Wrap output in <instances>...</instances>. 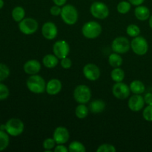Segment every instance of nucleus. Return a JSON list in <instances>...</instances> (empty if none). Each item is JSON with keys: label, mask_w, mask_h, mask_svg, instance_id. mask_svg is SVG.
<instances>
[{"label": "nucleus", "mask_w": 152, "mask_h": 152, "mask_svg": "<svg viewBox=\"0 0 152 152\" xmlns=\"http://www.w3.org/2000/svg\"><path fill=\"white\" fill-rule=\"evenodd\" d=\"M53 52L59 59L67 57L70 53V45L65 40H58L53 44Z\"/></svg>", "instance_id": "9b49d317"}, {"label": "nucleus", "mask_w": 152, "mask_h": 152, "mask_svg": "<svg viewBox=\"0 0 152 152\" xmlns=\"http://www.w3.org/2000/svg\"><path fill=\"white\" fill-rule=\"evenodd\" d=\"M62 88V83L58 79H51L46 84V90L48 94L54 96L61 91Z\"/></svg>", "instance_id": "f3484780"}, {"label": "nucleus", "mask_w": 152, "mask_h": 152, "mask_svg": "<svg viewBox=\"0 0 152 152\" xmlns=\"http://www.w3.org/2000/svg\"><path fill=\"white\" fill-rule=\"evenodd\" d=\"M39 24L34 18H25L19 22V29L25 35H32L38 30Z\"/></svg>", "instance_id": "0eeeda50"}, {"label": "nucleus", "mask_w": 152, "mask_h": 152, "mask_svg": "<svg viewBox=\"0 0 152 152\" xmlns=\"http://www.w3.org/2000/svg\"><path fill=\"white\" fill-rule=\"evenodd\" d=\"M148 24H149L150 28H151V30H152V15H151V16H150L149 21H148Z\"/></svg>", "instance_id": "79ce46f5"}, {"label": "nucleus", "mask_w": 152, "mask_h": 152, "mask_svg": "<svg viewBox=\"0 0 152 152\" xmlns=\"http://www.w3.org/2000/svg\"><path fill=\"white\" fill-rule=\"evenodd\" d=\"M26 86L28 90L36 94H43L46 90L45 80L39 75H31L27 80Z\"/></svg>", "instance_id": "f257e3e1"}, {"label": "nucleus", "mask_w": 152, "mask_h": 152, "mask_svg": "<svg viewBox=\"0 0 152 152\" xmlns=\"http://www.w3.org/2000/svg\"><path fill=\"white\" fill-rule=\"evenodd\" d=\"M8 135L6 132L0 130V151H4L9 145L10 139Z\"/></svg>", "instance_id": "a878e982"}, {"label": "nucleus", "mask_w": 152, "mask_h": 152, "mask_svg": "<svg viewBox=\"0 0 152 152\" xmlns=\"http://www.w3.org/2000/svg\"><path fill=\"white\" fill-rule=\"evenodd\" d=\"M6 132L10 136L18 137L22 134L25 129L23 122L17 118H11L5 123Z\"/></svg>", "instance_id": "39448f33"}, {"label": "nucleus", "mask_w": 152, "mask_h": 152, "mask_svg": "<svg viewBox=\"0 0 152 152\" xmlns=\"http://www.w3.org/2000/svg\"><path fill=\"white\" fill-rule=\"evenodd\" d=\"M0 130L4 131V132H6V126H5V124H4V125H1V126H0Z\"/></svg>", "instance_id": "a19ab883"}, {"label": "nucleus", "mask_w": 152, "mask_h": 152, "mask_svg": "<svg viewBox=\"0 0 152 152\" xmlns=\"http://www.w3.org/2000/svg\"><path fill=\"white\" fill-rule=\"evenodd\" d=\"M12 18L13 20L16 22H19L25 19V9L21 6H16L13 9L11 13Z\"/></svg>", "instance_id": "5701e85b"}, {"label": "nucleus", "mask_w": 152, "mask_h": 152, "mask_svg": "<svg viewBox=\"0 0 152 152\" xmlns=\"http://www.w3.org/2000/svg\"><path fill=\"white\" fill-rule=\"evenodd\" d=\"M134 15L140 21H145L150 17V10L147 7L143 5L137 6L134 10Z\"/></svg>", "instance_id": "a211bd4d"}, {"label": "nucleus", "mask_w": 152, "mask_h": 152, "mask_svg": "<svg viewBox=\"0 0 152 152\" xmlns=\"http://www.w3.org/2000/svg\"><path fill=\"white\" fill-rule=\"evenodd\" d=\"M130 87L123 82L116 83L112 87V94L117 99H126L130 96Z\"/></svg>", "instance_id": "9d476101"}, {"label": "nucleus", "mask_w": 152, "mask_h": 152, "mask_svg": "<svg viewBox=\"0 0 152 152\" xmlns=\"http://www.w3.org/2000/svg\"><path fill=\"white\" fill-rule=\"evenodd\" d=\"M56 142L53 138H47L43 142V148L45 152H50L56 146Z\"/></svg>", "instance_id": "c756f323"}, {"label": "nucleus", "mask_w": 152, "mask_h": 152, "mask_svg": "<svg viewBox=\"0 0 152 152\" xmlns=\"http://www.w3.org/2000/svg\"><path fill=\"white\" fill-rule=\"evenodd\" d=\"M70 152H86V148L82 142L79 141H73L68 145Z\"/></svg>", "instance_id": "bb28decb"}, {"label": "nucleus", "mask_w": 152, "mask_h": 152, "mask_svg": "<svg viewBox=\"0 0 152 152\" xmlns=\"http://www.w3.org/2000/svg\"><path fill=\"white\" fill-rule=\"evenodd\" d=\"M90 12L92 16L98 19H105L109 15L108 6L102 1H94L91 4Z\"/></svg>", "instance_id": "6e6552de"}, {"label": "nucleus", "mask_w": 152, "mask_h": 152, "mask_svg": "<svg viewBox=\"0 0 152 152\" xmlns=\"http://www.w3.org/2000/svg\"><path fill=\"white\" fill-rule=\"evenodd\" d=\"M115 146L111 144L108 143H104L98 146L96 152H116Z\"/></svg>", "instance_id": "2f4dec72"}, {"label": "nucleus", "mask_w": 152, "mask_h": 152, "mask_svg": "<svg viewBox=\"0 0 152 152\" xmlns=\"http://www.w3.org/2000/svg\"><path fill=\"white\" fill-rule=\"evenodd\" d=\"M53 138L56 144L66 143L70 139L69 131L64 126H59L55 129L53 134Z\"/></svg>", "instance_id": "ddd939ff"}, {"label": "nucleus", "mask_w": 152, "mask_h": 152, "mask_svg": "<svg viewBox=\"0 0 152 152\" xmlns=\"http://www.w3.org/2000/svg\"><path fill=\"white\" fill-rule=\"evenodd\" d=\"M129 1L132 4V5L139 6L141 5V4L145 1V0H129Z\"/></svg>", "instance_id": "58836bf2"}, {"label": "nucleus", "mask_w": 152, "mask_h": 152, "mask_svg": "<svg viewBox=\"0 0 152 152\" xmlns=\"http://www.w3.org/2000/svg\"><path fill=\"white\" fill-rule=\"evenodd\" d=\"M52 1H53V2L56 5L59 6V7H62V6H64L66 4L67 0H52Z\"/></svg>", "instance_id": "ea45409f"}, {"label": "nucleus", "mask_w": 152, "mask_h": 152, "mask_svg": "<svg viewBox=\"0 0 152 152\" xmlns=\"http://www.w3.org/2000/svg\"><path fill=\"white\" fill-rule=\"evenodd\" d=\"M53 151L54 152H68L69 150L68 148L64 145V144H57L53 148Z\"/></svg>", "instance_id": "e433bc0d"}, {"label": "nucleus", "mask_w": 152, "mask_h": 152, "mask_svg": "<svg viewBox=\"0 0 152 152\" xmlns=\"http://www.w3.org/2000/svg\"><path fill=\"white\" fill-rule=\"evenodd\" d=\"M74 98L79 104H86L91 98V91L86 85H79L74 91Z\"/></svg>", "instance_id": "20e7f679"}, {"label": "nucleus", "mask_w": 152, "mask_h": 152, "mask_svg": "<svg viewBox=\"0 0 152 152\" xmlns=\"http://www.w3.org/2000/svg\"><path fill=\"white\" fill-rule=\"evenodd\" d=\"M10 69L5 64L0 63V83L4 81L10 75Z\"/></svg>", "instance_id": "7c9ffc66"}, {"label": "nucleus", "mask_w": 152, "mask_h": 152, "mask_svg": "<svg viewBox=\"0 0 152 152\" xmlns=\"http://www.w3.org/2000/svg\"><path fill=\"white\" fill-rule=\"evenodd\" d=\"M111 77L112 80L115 83L123 82L125 78V72L122 68H114V69L111 72Z\"/></svg>", "instance_id": "b1692460"}, {"label": "nucleus", "mask_w": 152, "mask_h": 152, "mask_svg": "<svg viewBox=\"0 0 152 152\" xmlns=\"http://www.w3.org/2000/svg\"><path fill=\"white\" fill-rule=\"evenodd\" d=\"M83 75L90 81H96L100 77V70L99 67L94 63H88L83 69Z\"/></svg>", "instance_id": "f8f14e48"}, {"label": "nucleus", "mask_w": 152, "mask_h": 152, "mask_svg": "<svg viewBox=\"0 0 152 152\" xmlns=\"http://www.w3.org/2000/svg\"><path fill=\"white\" fill-rule=\"evenodd\" d=\"M126 33L128 35L131 37H138L140 34V29L139 26L134 24H131L126 28Z\"/></svg>", "instance_id": "c85d7f7f"}, {"label": "nucleus", "mask_w": 152, "mask_h": 152, "mask_svg": "<svg viewBox=\"0 0 152 152\" xmlns=\"http://www.w3.org/2000/svg\"><path fill=\"white\" fill-rule=\"evenodd\" d=\"M4 1L3 0H0V9H1L4 7Z\"/></svg>", "instance_id": "37998d69"}, {"label": "nucleus", "mask_w": 152, "mask_h": 152, "mask_svg": "<svg viewBox=\"0 0 152 152\" xmlns=\"http://www.w3.org/2000/svg\"><path fill=\"white\" fill-rule=\"evenodd\" d=\"M42 34L48 40L54 39L58 34V28L52 22H47L42 27Z\"/></svg>", "instance_id": "4468645a"}, {"label": "nucleus", "mask_w": 152, "mask_h": 152, "mask_svg": "<svg viewBox=\"0 0 152 152\" xmlns=\"http://www.w3.org/2000/svg\"><path fill=\"white\" fill-rule=\"evenodd\" d=\"M145 105L144 97L141 94H134L128 101V106L131 111L138 112L143 108Z\"/></svg>", "instance_id": "2eb2a0df"}, {"label": "nucleus", "mask_w": 152, "mask_h": 152, "mask_svg": "<svg viewBox=\"0 0 152 152\" xmlns=\"http://www.w3.org/2000/svg\"><path fill=\"white\" fill-rule=\"evenodd\" d=\"M90 110L88 109L86 104H80L77 106L75 109V115L79 119H85L88 115V112Z\"/></svg>", "instance_id": "393cba45"}, {"label": "nucleus", "mask_w": 152, "mask_h": 152, "mask_svg": "<svg viewBox=\"0 0 152 152\" xmlns=\"http://www.w3.org/2000/svg\"><path fill=\"white\" fill-rule=\"evenodd\" d=\"M144 120L148 122H152V105H148L142 111Z\"/></svg>", "instance_id": "72a5a7b5"}, {"label": "nucleus", "mask_w": 152, "mask_h": 152, "mask_svg": "<svg viewBox=\"0 0 152 152\" xmlns=\"http://www.w3.org/2000/svg\"><path fill=\"white\" fill-rule=\"evenodd\" d=\"M10 94V91L7 86L0 83V100H4Z\"/></svg>", "instance_id": "473e14b6"}, {"label": "nucleus", "mask_w": 152, "mask_h": 152, "mask_svg": "<svg viewBox=\"0 0 152 152\" xmlns=\"http://www.w3.org/2000/svg\"><path fill=\"white\" fill-rule=\"evenodd\" d=\"M60 65L62 68H63L64 69H69L71 67V65H72V61H71L70 58L67 56V57H65L61 59Z\"/></svg>", "instance_id": "f704fd0d"}, {"label": "nucleus", "mask_w": 152, "mask_h": 152, "mask_svg": "<svg viewBox=\"0 0 152 152\" xmlns=\"http://www.w3.org/2000/svg\"><path fill=\"white\" fill-rule=\"evenodd\" d=\"M129 87H130L131 92L134 94H142L145 90V85L140 80H133L131 83Z\"/></svg>", "instance_id": "412c9836"}, {"label": "nucleus", "mask_w": 152, "mask_h": 152, "mask_svg": "<svg viewBox=\"0 0 152 152\" xmlns=\"http://www.w3.org/2000/svg\"><path fill=\"white\" fill-rule=\"evenodd\" d=\"M61 11H62V8H60V7L58 5H53L50 7V13L52 16H57L61 14Z\"/></svg>", "instance_id": "c9c22d12"}, {"label": "nucleus", "mask_w": 152, "mask_h": 152, "mask_svg": "<svg viewBox=\"0 0 152 152\" xmlns=\"http://www.w3.org/2000/svg\"><path fill=\"white\" fill-rule=\"evenodd\" d=\"M106 104L102 99H95L93 100L89 105V110L93 114H99L103 112L105 109Z\"/></svg>", "instance_id": "6ab92c4d"}, {"label": "nucleus", "mask_w": 152, "mask_h": 152, "mask_svg": "<svg viewBox=\"0 0 152 152\" xmlns=\"http://www.w3.org/2000/svg\"><path fill=\"white\" fill-rule=\"evenodd\" d=\"M132 7V4L129 1H122L117 4V10L121 14H126L129 13Z\"/></svg>", "instance_id": "cd10ccee"}, {"label": "nucleus", "mask_w": 152, "mask_h": 152, "mask_svg": "<svg viewBox=\"0 0 152 152\" xmlns=\"http://www.w3.org/2000/svg\"><path fill=\"white\" fill-rule=\"evenodd\" d=\"M151 91H152V88H151Z\"/></svg>", "instance_id": "c03bdc74"}, {"label": "nucleus", "mask_w": 152, "mask_h": 152, "mask_svg": "<svg viewBox=\"0 0 152 152\" xmlns=\"http://www.w3.org/2000/svg\"><path fill=\"white\" fill-rule=\"evenodd\" d=\"M41 63L37 59H30L23 65L24 71L29 75L37 74L41 71Z\"/></svg>", "instance_id": "dca6fc26"}, {"label": "nucleus", "mask_w": 152, "mask_h": 152, "mask_svg": "<svg viewBox=\"0 0 152 152\" xmlns=\"http://www.w3.org/2000/svg\"><path fill=\"white\" fill-rule=\"evenodd\" d=\"M60 16L62 21L68 25H75L79 18L78 11L72 4H65L62 6Z\"/></svg>", "instance_id": "f03ea898"}, {"label": "nucleus", "mask_w": 152, "mask_h": 152, "mask_svg": "<svg viewBox=\"0 0 152 152\" xmlns=\"http://www.w3.org/2000/svg\"><path fill=\"white\" fill-rule=\"evenodd\" d=\"M59 58L54 54H47L43 57L42 63L47 68H54L59 64Z\"/></svg>", "instance_id": "aec40b11"}, {"label": "nucleus", "mask_w": 152, "mask_h": 152, "mask_svg": "<svg viewBox=\"0 0 152 152\" xmlns=\"http://www.w3.org/2000/svg\"><path fill=\"white\" fill-rule=\"evenodd\" d=\"M123 59L120 53H113L108 57V63L113 68H119L123 65Z\"/></svg>", "instance_id": "4be33fe9"}, {"label": "nucleus", "mask_w": 152, "mask_h": 152, "mask_svg": "<svg viewBox=\"0 0 152 152\" xmlns=\"http://www.w3.org/2000/svg\"><path fill=\"white\" fill-rule=\"evenodd\" d=\"M111 48L115 53L123 54L129 51L131 48V42L126 37H118L113 40Z\"/></svg>", "instance_id": "1a4fd4ad"}, {"label": "nucleus", "mask_w": 152, "mask_h": 152, "mask_svg": "<svg viewBox=\"0 0 152 152\" xmlns=\"http://www.w3.org/2000/svg\"><path fill=\"white\" fill-rule=\"evenodd\" d=\"M131 48L138 56H143L148 50V42L143 37H134L131 42Z\"/></svg>", "instance_id": "423d86ee"}, {"label": "nucleus", "mask_w": 152, "mask_h": 152, "mask_svg": "<svg viewBox=\"0 0 152 152\" xmlns=\"http://www.w3.org/2000/svg\"><path fill=\"white\" fill-rule=\"evenodd\" d=\"M145 103L147 105H152V93H147L144 96Z\"/></svg>", "instance_id": "4c0bfd02"}, {"label": "nucleus", "mask_w": 152, "mask_h": 152, "mask_svg": "<svg viewBox=\"0 0 152 152\" xmlns=\"http://www.w3.org/2000/svg\"><path fill=\"white\" fill-rule=\"evenodd\" d=\"M102 33V26L95 21H90L84 24L82 28V34L88 39H94L99 37Z\"/></svg>", "instance_id": "7ed1b4c3"}]
</instances>
